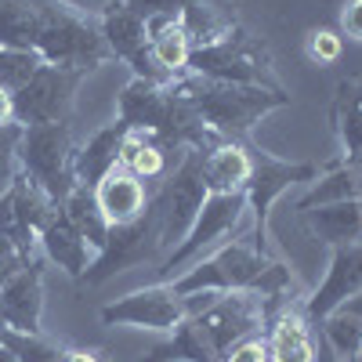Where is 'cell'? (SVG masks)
I'll return each instance as SVG.
<instances>
[{"mask_svg":"<svg viewBox=\"0 0 362 362\" xmlns=\"http://www.w3.org/2000/svg\"><path fill=\"white\" fill-rule=\"evenodd\" d=\"M0 47L33 51L47 66L80 73L112 58L98 15H87L69 0H0Z\"/></svg>","mask_w":362,"mask_h":362,"instance_id":"obj_1","label":"cell"},{"mask_svg":"<svg viewBox=\"0 0 362 362\" xmlns=\"http://www.w3.org/2000/svg\"><path fill=\"white\" fill-rule=\"evenodd\" d=\"M174 87L192 102L199 119L214 131L221 141H243L254 124L272 109L290 105V95L279 87H254V83H225V80H206L181 73L174 76Z\"/></svg>","mask_w":362,"mask_h":362,"instance_id":"obj_2","label":"cell"},{"mask_svg":"<svg viewBox=\"0 0 362 362\" xmlns=\"http://www.w3.org/2000/svg\"><path fill=\"white\" fill-rule=\"evenodd\" d=\"M203 156L199 148H185L181 153V163L163 174L160 189L148 192V210L156 218V228H160V247H163V257L189 235V228L196 225L199 210L210 196L206 189V177H203Z\"/></svg>","mask_w":362,"mask_h":362,"instance_id":"obj_3","label":"cell"},{"mask_svg":"<svg viewBox=\"0 0 362 362\" xmlns=\"http://www.w3.org/2000/svg\"><path fill=\"white\" fill-rule=\"evenodd\" d=\"M272 268L268 250H261L250 235V225L239 228V239H225L210 254H203L189 272L170 283L181 297L199 293V290H250L264 279V272Z\"/></svg>","mask_w":362,"mask_h":362,"instance_id":"obj_4","label":"cell"},{"mask_svg":"<svg viewBox=\"0 0 362 362\" xmlns=\"http://www.w3.org/2000/svg\"><path fill=\"white\" fill-rule=\"evenodd\" d=\"M185 305L221 358L239 341L257 337L268 322V300L257 290H199L185 297Z\"/></svg>","mask_w":362,"mask_h":362,"instance_id":"obj_5","label":"cell"},{"mask_svg":"<svg viewBox=\"0 0 362 362\" xmlns=\"http://www.w3.org/2000/svg\"><path fill=\"white\" fill-rule=\"evenodd\" d=\"M250 225V203H247V189L235 192H210L196 225L189 228V235L160 261L156 268V283H174L181 272H189L203 254H210L221 239L235 235L239 228Z\"/></svg>","mask_w":362,"mask_h":362,"instance_id":"obj_6","label":"cell"},{"mask_svg":"<svg viewBox=\"0 0 362 362\" xmlns=\"http://www.w3.org/2000/svg\"><path fill=\"white\" fill-rule=\"evenodd\" d=\"M73 156H76V141H73L69 124H37L22 131L18 170L25 177H33L58 206L80 185L73 170Z\"/></svg>","mask_w":362,"mask_h":362,"instance_id":"obj_7","label":"cell"},{"mask_svg":"<svg viewBox=\"0 0 362 362\" xmlns=\"http://www.w3.org/2000/svg\"><path fill=\"white\" fill-rule=\"evenodd\" d=\"M185 73L206 76V80H225V83H254V87H276L279 90V80L272 73L268 47L257 37H250L243 25L232 37H225L221 44L196 47L189 54Z\"/></svg>","mask_w":362,"mask_h":362,"instance_id":"obj_8","label":"cell"},{"mask_svg":"<svg viewBox=\"0 0 362 362\" xmlns=\"http://www.w3.org/2000/svg\"><path fill=\"white\" fill-rule=\"evenodd\" d=\"M163 261V247H160V228H156V218L153 210L145 206V214L127 221V225H109V235L105 243L95 250L90 264L83 268L80 283L83 286H102L109 283L112 276L127 268H138V264H148V261Z\"/></svg>","mask_w":362,"mask_h":362,"instance_id":"obj_9","label":"cell"},{"mask_svg":"<svg viewBox=\"0 0 362 362\" xmlns=\"http://www.w3.org/2000/svg\"><path fill=\"white\" fill-rule=\"evenodd\" d=\"M87 80L80 69H62V66H40L29 76L15 95V124L22 127H37V124H69L73 105H76V90Z\"/></svg>","mask_w":362,"mask_h":362,"instance_id":"obj_10","label":"cell"},{"mask_svg":"<svg viewBox=\"0 0 362 362\" xmlns=\"http://www.w3.org/2000/svg\"><path fill=\"white\" fill-rule=\"evenodd\" d=\"M250 160H254V170H250V181H247V203H250V235L261 250L264 239H268V206L276 203L286 189L293 185H305V181H315L322 170L315 163H290V160H279L272 153H261V148H250Z\"/></svg>","mask_w":362,"mask_h":362,"instance_id":"obj_11","label":"cell"},{"mask_svg":"<svg viewBox=\"0 0 362 362\" xmlns=\"http://www.w3.org/2000/svg\"><path fill=\"white\" fill-rule=\"evenodd\" d=\"M58 210V203L37 185L33 177H25L22 170L0 189V235H8L11 243H18L29 254H40L37 232L40 225Z\"/></svg>","mask_w":362,"mask_h":362,"instance_id":"obj_12","label":"cell"},{"mask_svg":"<svg viewBox=\"0 0 362 362\" xmlns=\"http://www.w3.org/2000/svg\"><path fill=\"white\" fill-rule=\"evenodd\" d=\"M189 315V305L170 283H153L141 286L127 297L112 300L102 308L105 326H138V329H156V334H170L181 319Z\"/></svg>","mask_w":362,"mask_h":362,"instance_id":"obj_13","label":"cell"},{"mask_svg":"<svg viewBox=\"0 0 362 362\" xmlns=\"http://www.w3.org/2000/svg\"><path fill=\"white\" fill-rule=\"evenodd\" d=\"M102 22V37L112 51V58H124V62L134 69V76L145 80H170L156 69L153 51H148V33H145V18H138L124 0H112L105 4V11L98 15Z\"/></svg>","mask_w":362,"mask_h":362,"instance_id":"obj_14","label":"cell"},{"mask_svg":"<svg viewBox=\"0 0 362 362\" xmlns=\"http://www.w3.org/2000/svg\"><path fill=\"white\" fill-rule=\"evenodd\" d=\"M329 272L319 283V290L312 297H305V312L312 322H319L326 312H334L337 305H344L348 297L362 293V239L358 243H344V247H329Z\"/></svg>","mask_w":362,"mask_h":362,"instance_id":"obj_15","label":"cell"},{"mask_svg":"<svg viewBox=\"0 0 362 362\" xmlns=\"http://www.w3.org/2000/svg\"><path fill=\"white\" fill-rule=\"evenodd\" d=\"M0 312H4L11 329H25V334H40L44 319V264L33 261L25 264L18 276H11L0 286Z\"/></svg>","mask_w":362,"mask_h":362,"instance_id":"obj_16","label":"cell"},{"mask_svg":"<svg viewBox=\"0 0 362 362\" xmlns=\"http://www.w3.org/2000/svg\"><path fill=\"white\" fill-rule=\"evenodd\" d=\"M37 243H40V254H44L51 264L62 268L66 276H73V279H80L83 268L90 264V257H95V247H90L87 239L73 228V221L62 214V206H58L54 214L40 225Z\"/></svg>","mask_w":362,"mask_h":362,"instance_id":"obj_17","label":"cell"},{"mask_svg":"<svg viewBox=\"0 0 362 362\" xmlns=\"http://www.w3.org/2000/svg\"><path fill=\"white\" fill-rule=\"evenodd\" d=\"M95 199H98V206H102V214H105L109 225H127V221L145 214L148 189H145V181L134 177L131 170L112 167L95 185Z\"/></svg>","mask_w":362,"mask_h":362,"instance_id":"obj_18","label":"cell"},{"mask_svg":"<svg viewBox=\"0 0 362 362\" xmlns=\"http://www.w3.org/2000/svg\"><path fill=\"white\" fill-rule=\"evenodd\" d=\"M300 225L308 228L312 239L326 247H344L362 239V199H344V203H326L300 210Z\"/></svg>","mask_w":362,"mask_h":362,"instance_id":"obj_19","label":"cell"},{"mask_svg":"<svg viewBox=\"0 0 362 362\" xmlns=\"http://www.w3.org/2000/svg\"><path fill=\"white\" fill-rule=\"evenodd\" d=\"M185 37L196 47H210V44H221L225 37H232L239 29V15L232 0H189V8L177 15Z\"/></svg>","mask_w":362,"mask_h":362,"instance_id":"obj_20","label":"cell"},{"mask_svg":"<svg viewBox=\"0 0 362 362\" xmlns=\"http://www.w3.org/2000/svg\"><path fill=\"white\" fill-rule=\"evenodd\" d=\"M124 138H127V127L112 119L102 131H95L83 145H76V156H73V170H76V181L80 185H90L95 189L98 181L119 167V148H124Z\"/></svg>","mask_w":362,"mask_h":362,"instance_id":"obj_21","label":"cell"},{"mask_svg":"<svg viewBox=\"0 0 362 362\" xmlns=\"http://www.w3.org/2000/svg\"><path fill=\"white\" fill-rule=\"evenodd\" d=\"M145 33H148V51H153V62L163 76H181L189 69V54L192 44L181 29L177 15H156L145 18Z\"/></svg>","mask_w":362,"mask_h":362,"instance_id":"obj_22","label":"cell"},{"mask_svg":"<svg viewBox=\"0 0 362 362\" xmlns=\"http://www.w3.org/2000/svg\"><path fill=\"white\" fill-rule=\"evenodd\" d=\"M250 170H254V160H250V148L243 141H221L218 148H210L203 156V177H206L210 192L247 189Z\"/></svg>","mask_w":362,"mask_h":362,"instance_id":"obj_23","label":"cell"},{"mask_svg":"<svg viewBox=\"0 0 362 362\" xmlns=\"http://www.w3.org/2000/svg\"><path fill=\"white\" fill-rule=\"evenodd\" d=\"M319 329H322L326 344L334 348L337 362H358V355H362V293L348 297L334 312H326L319 319Z\"/></svg>","mask_w":362,"mask_h":362,"instance_id":"obj_24","label":"cell"},{"mask_svg":"<svg viewBox=\"0 0 362 362\" xmlns=\"http://www.w3.org/2000/svg\"><path fill=\"white\" fill-rule=\"evenodd\" d=\"M141 362H221V355L214 351V344H210L206 329L192 315H185L181 326L170 329V337L160 341Z\"/></svg>","mask_w":362,"mask_h":362,"instance_id":"obj_25","label":"cell"},{"mask_svg":"<svg viewBox=\"0 0 362 362\" xmlns=\"http://www.w3.org/2000/svg\"><path fill=\"white\" fill-rule=\"evenodd\" d=\"M344 199H362V170L348 160L326 167L312 181V189L297 199V214L312 206H326V203H344Z\"/></svg>","mask_w":362,"mask_h":362,"instance_id":"obj_26","label":"cell"},{"mask_svg":"<svg viewBox=\"0 0 362 362\" xmlns=\"http://www.w3.org/2000/svg\"><path fill=\"white\" fill-rule=\"evenodd\" d=\"M334 127L344 148V160H355L362 153V76H348L337 87V98H334Z\"/></svg>","mask_w":362,"mask_h":362,"instance_id":"obj_27","label":"cell"},{"mask_svg":"<svg viewBox=\"0 0 362 362\" xmlns=\"http://www.w3.org/2000/svg\"><path fill=\"white\" fill-rule=\"evenodd\" d=\"M62 214L73 221V228H76L95 250L105 243L109 221H105V214H102V206H98L95 189H90V185H76V189L62 199Z\"/></svg>","mask_w":362,"mask_h":362,"instance_id":"obj_28","label":"cell"},{"mask_svg":"<svg viewBox=\"0 0 362 362\" xmlns=\"http://www.w3.org/2000/svg\"><path fill=\"white\" fill-rule=\"evenodd\" d=\"M119 167L141 181H156L167 174V148L141 131H127L124 148H119Z\"/></svg>","mask_w":362,"mask_h":362,"instance_id":"obj_29","label":"cell"},{"mask_svg":"<svg viewBox=\"0 0 362 362\" xmlns=\"http://www.w3.org/2000/svg\"><path fill=\"white\" fill-rule=\"evenodd\" d=\"M0 344H4L18 362H66V348L51 341L44 329L40 334H25V329H4V337H0Z\"/></svg>","mask_w":362,"mask_h":362,"instance_id":"obj_30","label":"cell"},{"mask_svg":"<svg viewBox=\"0 0 362 362\" xmlns=\"http://www.w3.org/2000/svg\"><path fill=\"white\" fill-rule=\"evenodd\" d=\"M44 66V58L33 54V51H11V47H0V87L4 90H15L33 76L37 69Z\"/></svg>","mask_w":362,"mask_h":362,"instance_id":"obj_31","label":"cell"},{"mask_svg":"<svg viewBox=\"0 0 362 362\" xmlns=\"http://www.w3.org/2000/svg\"><path fill=\"white\" fill-rule=\"evenodd\" d=\"M22 124H0V189L18 174V141H22Z\"/></svg>","mask_w":362,"mask_h":362,"instance_id":"obj_32","label":"cell"},{"mask_svg":"<svg viewBox=\"0 0 362 362\" xmlns=\"http://www.w3.org/2000/svg\"><path fill=\"white\" fill-rule=\"evenodd\" d=\"M305 51H308V58L315 66H334L341 58V37L334 33V29H315V33H308Z\"/></svg>","mask_w":362,"mask_h":362,"instance_id":"obj_33","label":"cell"},{"mask_svg":"<svg viewBox=\"0 0 362 362\" xmlns=\"http://www.w3.org/2000/svg\"><path fill=\"white\" fill-rule=\"evenodd\" d=\"M40 257H44V254H29V250H22L18 243H11L8 235H0V286H4L11 276H18L25 264H33V261H40Z\"/></svg>","mask_w":362,"mask_h":362,"instance_id":"obj_34","label":"cell"},{"mask_svg":"<svg viewBox=\"0 0 362 362\" xmlns=\"http://www.w3.org/2000/svg\"><path fill=\"white\" fill-rule=\"evenodd\" d=\"M138 18H156V15H181L189 0H124Z\"/></svg>","mask_w":362,"mask_h":362,"instance_id":"obj_35","label":"cell"},{"mask_svg":"<svg viewBox=\"0 0 362 362\" xmlns=\"http://www.w3.org/2000/svg\"><path fill=\"white\" fill-rule=\"evenodd\" d=\"M221 362H268V344H264V337H247V341H239Z\"/></svg>","mask_w":362,"mask_h":362,"instance_id":"obj_36","label":"cell"},{"mask_svg":"<svg viewBox=\"0 0 362 362\" xmlns=\"http://www.w3.org/2000/svg\"><path fill=\"white\" fill-rule=\"evenodd\" d=\"M341 29H344V37L362 40V0H351V4L341 11Z\"/></svg>","mask_w":362,"mask_h":362,"instance_id":"obj_37","label":"cell"},{"mask_svg":"<svg viewBox=\"0 0 362 362\" xmlns=\"http://www.w3.org/2000/svg\"><path fill=\"white\" fill-rule=\"evenodd\" d=\"M66 362H109V358L98 348H69L66 351Z\"/></svg>","mask_w":362,"mask_h":362,"instance_id":"obj_38","label":"cell"},{"mask_svg":"<svg viewBox=\"0 0 362 362\" xmlns=\"http://www.w3.org/2000/svg\"><path fill=\"white\" fill-rule=\"evenodd\" d=\"M0 124H15V102H11V90L0 87Z\"/></svg>","mask_w":362,"mask_h":362,"instance_id":"obj_39","label":"cell"},{"mask_svg":"<svg viewBox=\"0 0 362 362\" xmlns=\"http://www.w3.org/2000/svg\"><path fill=\"white\" fill-rule=\"evenodd\" d=\"M0 362H18V358H15V355L4 348V344H0Z\"/></svg>","mask_w":362,"mask_h":362,"instance_id":"obj_40","label":"cell"},{"mask_svg":"<svg viewBox=\"0 0 362 362\" xmlns=\"http://www.w3.org/2000/svg\"><path fill=\"white\" fill-rule=\"evenodd\" d=\"M4 329H8V319H4V312H0V337H4Z\"/></svg>","mask_w":362,"mask_h":362,"instance_id":"obj_41","label":"cell"},{"mask_svg":"<svg viewBox=\"0 0 362 362\" xmlns=\"http://www.w3.org/2000/svg\"><path fill=\"white\" fill-rule=\"evenodd\" d=\"M348 163H355V167H358V170H362V153H358V156H355V160H348Z\"/></svg>","mask_w":362,"mask_h":362,"instance_id":"obj_42","label":"cell"}]
</instances>
